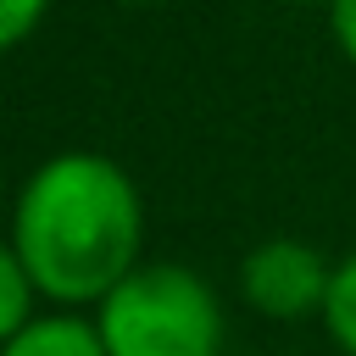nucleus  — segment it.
Here are the masks:
<instances>
[{
    "mask_svg": "<svg viewBox=\"0 0 356 356\" xmlns=\"http://www.w3.org/2000/svg\"><path fill=\"white\" fill-rule=\"evenodd\" d=\"M50 0H0V44H22Z\"/></svg>",
    "mask_w": 356,
    "mask_h": 356,
    "instance_id": "obj_7",
    "label": "nucleus"
},
{
    "mask_svg": "<svg viewBox=\"0 0 356 356\" xmlns=\"http://www.w3.org/2000/svg\"><path fill=\"white\" fill-rule=\"evenodd\" d=\"M117 6H145V0H117Z\"/></svg>",
    "mask_w": 356,
    "mask_h": 356,
    "instance_id": "obj_10",
    "label": "nucleus"
},
{
    "mask_svg": "<svg viewBox=\"0 0 356 356\" xmlns=\"http://www.w3.org/2000/svg\"><path fill=\"white\" fill-rule=\"evenodd\" d=\"M33 300H39V284L28 278V267L6 250L0 256V334L11 339V334H22L39 312H33Z\"/></svg>",
    "mask_w": 356,
    "mask_h": 356,
    "instance_id": "obj_6",
    "label": "nucleus"
},
{
    "mask_svg": "<svg viewBox=\"0 0 356 356\" xmlns=\"http://www.w3.org/2000/svg\"><path fill=\"white\" fill-rule=\"evenodd\" d=\"M328 278H334V267L300 239H267L239 261V289H245L250 312H261L273 323H300L312 312L323 317Z\"/></svg>",
    "mask_w": 356,
    "mask_h": 356,
    "instance_id": "obj_3",
    "label": "nucleus"
},
{
    "mask_svg": "<svg viewBox=\"0 0 356 356\" xmlns=\"http://www.w3.org/2000/svg\"><path fill=\"white\" fill-rule=\"evenodd\" d=\"M0 356H106V339L78 312H39L22 334L6 339Z\"/></svg>",
    "mask_w": 356,
    "mask_h": 356,
    "instance_id": "obj_4",
    "label": "nucleus"
},
{
    "mask_svg": "<svg viewBox=\"0 0 356 356\" xmlns=\"http://www.w3.org/2000/svg\"><path fill=\"white\" fill-rule=\"evenodd\" d=\"M328 28H334V44L345 50V61H356V0H328Z\"/></svg>",
    "mask_w": 356,
    "mask_h": 356,
    "instance_id": "obj_8",
    "label": "nucleus"
},
{
    "mask_svg": "<svg viewBox=\"0 0 356 356\" xmlns=\"http://www.w3.org/2000/svg\"><path fill=\"white\" fill-rule=\"evenodd\" d=\"M323 328L345 356H356V250L345 261H334L328 300H323Z\"/></svg>",
    "mask_w": 356,
    "mask_h": 356,
    "instance_id": "obj_5",
    "label": "nucleus"
},
{
    "mask_svg": "<svg viewBox=\"0 0 356 356\" xmlns=\"http://www.w3.org/2000/svg\"><path fill=\"white\" fill-rule=\"evenodd\" d=\"M284 6H312V0H284ZM323 6H328V0H323Z\"/></svg>",
    "mask_w": 356,
    "mask_h": 356,
    "instance_id": "obj_9",
    "label": "nucleus"
},
{
    "mask_svg": "<svg viewBox=\"0 0 356 356\" xmlns=\"http://www.w3.org/2000/svg\"><path fill=\"white\" fill-rule=\"evenodd\" d=\"M139 189L95 150H67L33 167L11 211V256L56 306H100L128 273H139Z\"/></svg>",
    "mask_w": 356,
    "mask_h": 356,
    "instance_id": "obj_1",
    "label": "nucleus"
},
{
    "mask_svg": "<svg viewBox=\"0 0 356 356\" xmlns=\"http://www.w3.org/2000/svg\"><path fill=\"white\" fill-rule=\"evenodd\" d=\"M106 356H217L222 306L195 267H139L95 312Z\"/></svg>",
    "mask_w": 356,
    "mask_h": 356,
    "instance_id": "obj_2",
    "label": "nucleus"
}]
</instances>
